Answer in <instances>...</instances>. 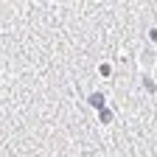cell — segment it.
I'll use <instances>...</instances> for the list:
<instances>
[{"label":"cell","instance_id":"1","mask_svg":"<svg viewBox=\"0 0 157 157\" xmlns=\"http://www.w3.org/2000/svg\"><path fill=\"white\" fill-rule=\"evenodd\" d=\"M90 104H93L95 109H101V107H104V95H101V93H93V95H90Z\"/></svg>","mask_w":157,"mask_h":157},{"label":"cell","instance_id":"2","mask_svg":"<svg viewBox=\"0 0 157 157\" xmlns=\"http://www.w3.org/2000/svg\"><path fill=\"white\" fill-rule=\"evenodd\" d=\"M109 121H112V112L101 107V124H109Z\"/></svg>","mask_w":157,"mask_h":157}]
</instances>
